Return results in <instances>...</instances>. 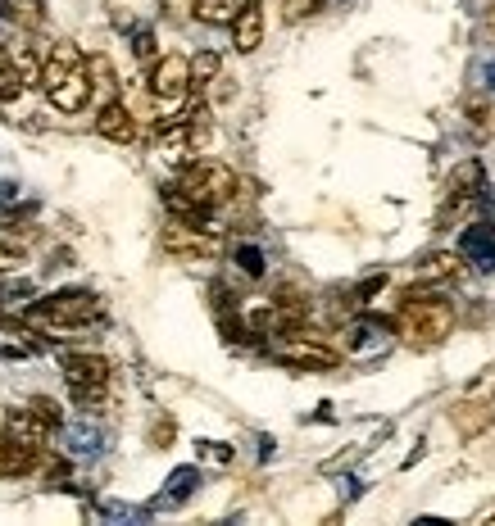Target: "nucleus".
<instances>
[{
    "mask_svg": "<svg viewBox=\"0 0 495 526\" xmlns=\"http://www.w3.org/2000/svg\"><path fill=\"white\" fill-rule=\"evenodd\" d=\"M41 87H46L50 105L60 109V114H78L87 109V100L96 96L91 91V73H87V59L73 41H60V46H50L46 59H41Z\"/></svg>",
    "mask_w": 495,
    "mask_h": 526,
    "instance_id": "obj_1",
    "label": "nucleus"
},
{
    "mask_svg": "<svg viewBox=\"0 0 495 526\" xmlns=\"http://www.w3.org/2000/svg\"><path fill=\"white\" fill-rule=\"evenodd\" d=\"M173 191L187 195L200 214H214L218 205H228L232 195H237V173L228 164H218V159H196V164L182 168Z\"/></svg>",
    "mask_w": 495,
    "mask_h": 526,
    "instance_id": "obj_2",
    "label": "nucleus"
},
{
    "mask_svg": "<svg viewBox=\"0 0 495 526\" xmlns=\"http://www.w3.org/2000/svg\"><path fill=\"white\" fill-rule=\"evenodd\" d=\"M455 332V309L436 295H418V300H405L400 309V336H405L414 350H436Z\"/></svg>",
    "mask_w": 495,
    "mask_h": 526,
    "instance_id": "obj_3",
    "label": "nucleus"
},
{
    "mask_svg": "<svg viewBox=\"0 0 495 526\" xmlns=\"http://www.w3.org/2000/svg\"><path fill=\"white\" fill-rule=\"evenodd\" d=\"M64 377H69V390L78 404H100L114 368H109L105 354H69V359H64Z\"/></svg>",
    "mask_w": 495,
    "mask_h": 526,
    "instance_id": "obj_4",
    "label": "nucleus"
},
{
    "mask_svg": "<svg viewBox=\"0 0 495 526\" xmlns=\"http://www.w3.org/2000/svg\"><path fill=\"white\" fill-rule=\"evenodd\" d=\"M96 318H100L96 295H55L41 309H32V322H41V327H87Z\"/></svg>",
    "mask_w": 495,
    "mask_h": 526,
    "instance_id": "obj_5",
    "label": "nucleus"
},
{
    "mask_svg": "<svg viewBox=\"0 0 495 526\" xmlns=\"http://www.w3.org/2000/svg\"><path fill=\"white\" fill-rule=\"evenodd\" d=\"M187 91H191V59L187 55L155 59V69H150V96H155L159 105H178Z\"/></svg>",
    "mask_w": 495,
    "mask_h": 526,
    "instance_id": "obj_6",
    "label": "nucleus"
},
{
    "mask_svg": "<svg viewBox=\"0 0 495 526\" xmlns=\"http://www.w3.org/2000/svg\"><path fill=\"white\" fill-rule=\"evenodd\" d=\"M164 250H169L173 259H214L218 236L196 223H169L164 227Z\"/></svg>",
    "mask_w": 495,
    "mask_h": 526,
    "instance_id": "obj_7",
    "label": "nucleus"
},
{
    "mask_svg": "<svg viewBox=\"0 0 495 526\" xmlns=\"http://www.w3.org/2000/svg\"><path fill=\"white\" fill-rule=\"evenodd\" d=\"M278 359L291 363V368H332L337 363V350H327V345L309 341V336H282L278 345Z\"/></svg>",
    "mask_w": 495,
    "mask_h": 526,
    "instance_id": "obj_8",
    "label": "nucleus"
},
{
    "mask_svg": "<svg viewBox=\"0 0 495 526\" xmlns=\"http://www.w3.org/2000/svg\"><path fill=\"white\" fill-rule=\"evenodd\" d=\"M96 132L105 141H114V146H132V141L141 137V127H137V118H132V109L123 105V100H109L105 109H100V118H96Z\"/></svg>",
    "mask_w": 495,
    "mask_h": 526,
    "instance_id": "obj_9",
    "label": "nucleus"
},
{
    "mask_svg": "<svg viewBox=\"0 0 495 526\" xmlns=\"http://www.w3.org/2000/svg\"><path fill=\"white\" fill-rule=\"evenodd\" d=\"M41 463V445H28V440H14L0 431V477H28Z\"/></svg>",
    "mask_w": 495,
    "mask_h": 526,
    "instance_id": "obj_10",
    "label": "nucleus"
},
{
    "mask_svg": "<svg viewBox=\"0 0 495 526\" xmlns=\"http://www.w3.org/2000/svg\"><path fill=\"white\" fill-rule=\"evenodd\" d=\"M486 186V168L482 159H459L455 173H450L446 182V195H450V205H468V200H477Z\"/></svg>",
    "mask_w": 495,
    "mask_h": 526,
    "instance_id": "obj_11",
    "label": "nucleus"
},
{
    "mask_svg": "<svg viewBox=\"0 0 495 526\" xmlns=\"http://www.w3.org/2000/svg\"><path fill=\"white\" fill-rule=\"evenodd\" d=\"M459 268H464V259H459L455 250H436V254H427V259H418V263H414V282H418V286L455 282Z\"/></svg>",
    "mask_w": 495,
    "mask_h": 526,
    "instance_id": "obj_12",
    "label": "nucleus"
},
{
    "mask_svg": "<svg viewBox=\"0 0 495 526\" xmlns=\"http://www.w3.org/2000/svg\"><path fill=\"white\" fill-rule=\"evenodd\" d=\"M0 431H5V436H14V440H28V445H46V431L50 427L32 409H5V413H0Z\"/></svg>",
    "mask_w": 495,
    "mask_h": 526,
    "instance_id": "obj_13",
    "label": "nucleus"
},
{
    "mask_svg": "<svg viewBox=\"0 0 495 526\" xmlns=\"http://www.w3.org/2000/svg\"><path fill=\"white\" fill-rule=\"evenodd\" d=\"M232 41H237L241 55L259 50V41H264V10H259V5H241L237 10V19H232Z\"/></svg>",
    "mask_w": 495,
    "mask_h": 526,
    "instance_id": "obj_14",
    "label": "nucleus"
},
{
    "mask_svg": "<svg viewBox=\"0 0 495 526\" xmlns=\"http://www.w3.org/2000/svg\"><path fill=\"white\" fill-rule=\"evenodd\" d=\"M450 422H455L459 436L473 440L477 431L491 427V404H482V400H464V404H455V409H450Z\"/></svg>",
    "mask_w": 495,
    "mask_h": 526,
    "instance_id": "obj_15",
    "label": "nucleus"
},
{
    "mask_svg": "<svg viewBox=\"0 0 495 526\" xmlns=\"http://www.w3.org/2000/svg\"><path fill=\"white\" fill-rule=\"evenodd\" d=\"M191 14L200 23H228V19H237V0H196Z\"/></svg>",
    "mask_w": 495,
    "mask_h": 526,
    "instance_id": "obj_16",
    "label": "nucleus"
},
{
    "mask_svg": "<svg viewBox=\"0 0 495 526\" xmlns=\"http://www.w3.org/2000/svg\"><path fill=\"white\" fill-rule=\"evenodd\" d=\"M214 78H218V55L214 50H205V55L191 59V87H196V82L205 87V82H214Z\"/></svg>",
    "mask_w": 495,
    "mask_h": 526,
    "instance_id": "obj_17",
    "label": "nucleus"
},
{
    "mask_svg": "<svg viewBox=\"0 0 495 526\" xmlns=\"http://www.w3.org/2000/svg\"><path fill=\"white\" fill-rule=\"evenodd\" d=\"M23 91H28V82H23V73H19V69H0V105L19 100Z\"/></svg>",
    "mask_w": 495,
    "mask_h": 526,
    "instance_id": "obj_18",
    "label": "nucleus"
},
{
    "mask_svg": "<svg viewBox=\"0 0 495 526\" xmlns=\"http://www.w3.org/2000/svg\"><path fill=\"white\" fill-rule=\"evenodd\" d=\"M87 73H91V91H114V69H109V59H105V55L91 59Z\"/></svg>",
    "mask_w": 495,
    "mask_h": 526,
    "instance_id": "obj_19",
    "label": "nucleus"
},
{
    "mask_svg": "<svg viewBox=\"0 0 495 526\" xmlns=\"http://www.w3.org/2000/svg\"><path fill=\"white\" fill-rule=\"evenodd\" d=\"M14 19H23L28 28L41 23V0H14Z\"/></svg>",
    "mask_w": 495,
    "mask_h": 526,
    "instance_id": "obj_20",
    "label": "nucleus"
},
{
    "mask_svg": "<svg viewBox=\"0 0 495 526\" xmlns=\"http://www.w3.org/2000/svg\"><path fill=\"white\" fill-rule=\"evenodd\" d=\"M32 413H37L46 427H60V404L55 400H32Z\"/></svg>",
    "mask_w": 495,
    "mask_h": 526,
    "instance_id": "obj_21",
    "label": "nucleus"
},
{
    "mask_svg": "<svg viewBox=\"0 0 495 526\" xmlns=\"http://www.w3.org/2000/svg\"><path fill=\"white\" fill-rule=\"evenodd\" d=\"M19 263H23V245H14V241L0 236V268H19Z\"/></svg>",
    "mask_w": 495,
    "mask_h": 526,
    "instance_id": "obj_22",
    "label": "nucleus"
},
{
    "mask_svg": "<svg viewBox=\"0 0 495 526\" xmlns=\"http://www.w3.org/2000/svg\"><path fill=\"white\" fill-rule=\"evenodd\" d=\"M314 5L318 0H282V14L296 23V19H305V14H314Z\"/></svg>",
    "mask_w": 495,
    "mask_h": 526,
    "instance_id": "obj_23",
    "label": "nucleus"
},
{
    "mask_svg": "<svg viewBox=\"0 0 495 526\" xmlns=\"http://www.w3.org/2000/svg\"><path fill=\"white\" fill-rule=\"evenodd\" d=\"M137 59H155V37H150V32L137 37Z\"/></svg>",
    "mask_w": 495,
    "mask_h": 526,
    "instance_id": "obj_24",
    "label": "nucleus"
},
{
    "mask_svg": "<svg viewBox=\"0 0 495 526\" xmlns=\"http://www.w3.org/2000/svg\"><path fill=\"white\" fill-rule=\"evenodd\" d=\"M241 263H246V273H264V259L255 250H241Z\"/></svg>",
    "mask_w": 495,
    "mask_h": 526,
    "instance_id": "obj_25",
    "label": "nucleus"
},
{
    "mask_svg": "<svg viewBox=\"0 0 495 526\" xmlns=\"http://www.w3.org/2000/svg\"><path fill=\"white\" fill-rule=\"evenodd\" d=\"M150 440H155V445H169V440H173V422H159L155 436H150Z\"/></svg>",
    "mask_w": 495,
    "mask_h": 526,
    "instance_id": "obj_26",
    "label": "nucleus"
},
{
    "mask_svg": "<svg viewBox=\"0 0 495 526\" xmlns=\"http://www.w3.org/2000/svg\"><path fill=\"white\" fill-rule=\"evenodd\" d=\"M491 82H495V64H491Z\"/></svg>",
    "mask_w": 495,
    "mask_h": 526,
    "instance_id": "obj_27",
    "label": "nucleus"
}]
</instances>
